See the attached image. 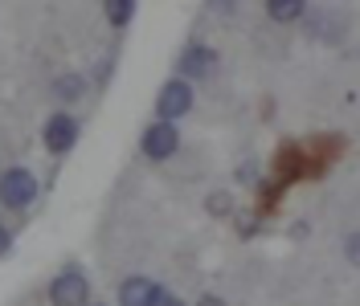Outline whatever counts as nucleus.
Masks as SVG:
<instances>
[{
	"instance_id": "10",
	"label": "nucleus",
	"mask_w": 360,
	"mask_h": 306,
	"mask_svg": "<svg viewBox=\"0 0 360 306\" xmlns=\"http://www.w3.org/2000/svg\"><path fill=\"white\" fill-rule=\"evenodd\" d=\"M107 17H111L115 29H123V25L135 17V4L131 0H111V4H107Z\"/></svg>"
},
{
	"instance_id": "8",
	"label": "nucleus",
	"mask_w": 360,
	"mask_h": 306,
	"mask_svg": "<svg viewBox=\"0 0 360 306\" xmlns=\"http://www.w3.org/2000/svg\"><path fill=\"white\" fill-rule=\"evenodd\" d=\"M266 13L274 21H299V17H303V4H299V0H270Z\"/></svg>"
},
{
	"instance_id": "13",
	"label": "nucleus",
	"mask_w": 360,
	"mask_h": 306,
	"mask_svg": "<svg viewBox=\"0 0 360 306\" xmlns=\"http://www.w3.org/2000/svg\"><path fill=\"white\" fill-rule=\"evenodd\" d=\"M209 208H213V213H225V208H229V197H213L209 200Z\"/></svg>"
},
{
	"instance_id": "6",
	"label": "nucleus",
	"mask_w": 360,
	"mask_h": 306,
	"mask_svg": "<svg viewBox=\"0 0 360 306\" xmlns=\"http://www.w3.org/2000/svg\"><path fill=\"white\" fill-rule=\"evenodd\" d=\"M217 66V53L209 49V45H193V49H184V58H180V74L184 78H209Z\"/></svg>"
},
{
	"instance_id": "3",
	"label": "nucleus",
	"mask_w": 360,
	"mask_h": 306,
	"mask_svg": "<svg viewBox=\"0 0 360 306\" xmlns=\"http://www.w3.org/2000/svg\"><path fill=\"white\" fill-rule=\"evenodd\" d=\"M188 110H193V90H188V82H168V86L160 90V98H156L160 123H176L180 114H188Z\"/></svg>"
},
{
	"instance_id": "9",
	"label": "nucleus",
	"mask_w": 360,
	"mask_h": 306,
	"mask_svg": "<svg viewBox=\"0 0 360 306\" xmlns=\"http://www.w3.org/2000/svg\"><path fill=\"white\" fill-rule=\"evenodd\" d=\"M58 98H66V102H74V98H82V90H86V82H82V78H78V74H62V78H58Z\"/></svg>"
},
{
	"instance_id": "4",
	"label": "nucleus",
	"mask_w": 360,
	"mask_h": 306,
	"mask_svg": "<svg viewBox=\"0 0 360 306\" xmlns=\"http://www.w3.org/2000/svg\"><path fill=\"white\" fill-rule=\"evenodd\" d=\"M176 147H180V131L172 123H156L139 139V152L148 155V159H168V155H176Z\"/></svg>"
},
{
	"instance_id": "7",
	"label": "nucleus",
	"mask_w": 360,
	"mask_h": 306,
	"mask_svg": "<svg viewBox=\"0 0 360 306\" xmlns=\"http://www.w3.org/2000/svg\"><path fill=\"white\" fill-rule=\"evenodd\" d=\"M160 294V286L152 278H127L119 286V306H152Z\"/></svg>"
},
{
	"instance_id": "1",
	"label": "nucleus",
	"mask_w": 360,
	"mask_h": 306,
	"mask_svg": "<svg viewBox=\"0 0 360 306\" xmlns=\"http://www.w3.org/2000/svg\"><path fill=\"white\" fill-rule=\"evenodd\" d=\"M37 200V175L25 172V168H8V172L0 175V204H8V208H25V204H33Z\"/></svg>"
},
{
	"instance_id": "11",
	"label": "nucleus",
	"mask_w": 360,
	"mask_h": 306,
	"mask_svg": "<svg viewBox=\"0 0 360 306\" xmlns=\"http://www.w3.org/2000/svg\"><path fill=\"white\" fill-rule=\"evenodd\" d=\"M152 306H184V302H180L176 294H168V290H160V294H156V302H152Z\"/></svg>"
},
{
	"instance_id": "12",
	"label": "nucleus",
	"mask_w": 360,
	"mask_h": 306,
	"mask_svg": "<svg viewBox=\"0 0 360 306\" xmlns=\"http://www.w3.org/2000/svg\"><path fill=\"white\" fill-rule=\"evenodd\" d=\"M344 253H348V262H356V253H360L356 237H348V241H344Z\"/></svg>"
},
{
	"instance_id": "14",
	"label": "nucleus",
	"mask_w": 360,
	"mask_h": 306,
	"mask_svg": "<svg viewBox=\"0 0 360 306\" xmlns=\"http://www.w3.org/2000/svg\"><path fill=\"white\" fill-rule=\"evenodd\" d=\"M8 245H13V237H8V229H4V225H0V258H4V253H8Z\"/></svg>"
},
{
	"instance_id": "5",
	"label": "nucleus",
	"mask_w": 360,
	"mask_h": 306,
	"mask_svg": "<svg viewBox=\"0 0 360 306\" xmlns=\"http://www.w3.org/2000/svg\"><path fill=\"white\" fill-rule=\"evenodd\" d=\"M41 139H45V147H49L53 155H66L70 147L78 143V123H74L70 114H53V119L45 123Z\"/></svg>"
},
{
	"instance_id": "15",
	"label": "nucleus",
	"mask_w": 360,
	"mask_h": 306,
	"mask_svg": "<svg viewBox=\"0 0 360 306\" xmlns=\"http://www.w3.org/2000/svg\"><path fill=\"white\" fill-rule=\"evenodd\" d=\"M197 306H225V302H221V298H201Z\"/></svg>"
},
{
	"instance_id": "2",
	"label": "nucleus",
	"mask_w": 360,
	"mask_h": 306,
	"mask_svg": "<svg viewBox=\"0 0 360 306\" xmlns=\"http://www.w3.org/2000/svg\"><path fill=\"white\" fill-rule=\"evenodd\" d=\"M86 298H90V286L82 278V270H62L49 286V302L53 306H86Z\"/></svg>"
}]
</instances>
